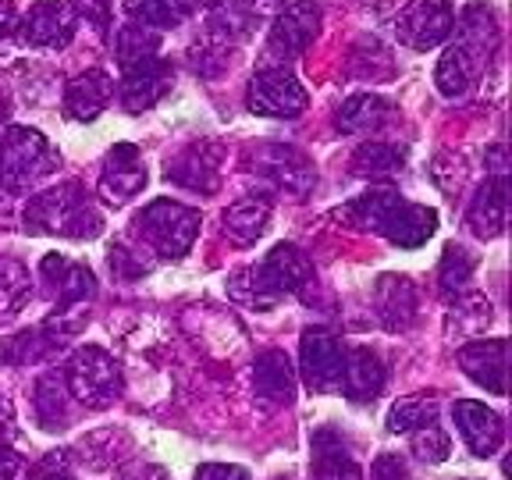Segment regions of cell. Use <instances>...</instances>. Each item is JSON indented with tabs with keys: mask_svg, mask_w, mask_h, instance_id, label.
<instances>
[{
	"mask_svg": "<svg viewBox=\"0 0 512 480\" xmlns=\"http://www.w3.org/2000/svg\"><path fill=\"white\" fill-rule=\"evenodd\" d=\"M25 232L61 235V239H93L104 232V214L89 200L79 182H61L47 192H36L25 203Z\"/></svg>",
	"mask_w": 512,
	"mask_h": 480,
	"instance_id": "7a4b0ae2",
	"label": "cell"
},
{
	"mask_svg": "<svg viewBox=\"0 0 512 480\" xmlns=\"http://www.w3.org/2000/svg\"><path fill=\"white\" fill-rule=\"evenodd\" d=\"M260 274H264V281L278 296H306L313 288V281H317L313 260L299 246H292V242L274 246L264 264H260Z\"/></svg>",
	"mask_w": 512,
	"mask_h": 480,
	"instance_id": "9a60e30c",
	"label": "cell"
},
{
	"mask_svg": "<svg viewBox=\"0 0 512 480\" xmlns=\"http://www.w3.org/2000/svg\"><path fill=\"white\" fill-rule=\"evenodd\" d=\"M370 480H409V466L395 452H381L370 466Z\"/></svg>",
	"mask_w": 512,
	"mask_h": 480,
	"instance_id": "b9f144b4",
	"label": "cell"
},
{
	"mask_svg": "<svg viewBox=\"0 0 512 480\" xmlns=\"http://www.w3.org/2000/svg\"><path fill=\"white\" fill-rule=\"evenodd\" d=\"M253 392L267 406H292L296 402V367L281 349H267L256 356Z\"/></svg>",
	"mask_w": 512,
	"mask_h": 480,
	"instance_id": "ffe728a7",
	"label": "cell"
},
{
	"mask_svg": "<svg viewBox=\"0 0 512 480\" xmlns=\"http://www.w3.org/2000/svg\"><path fill=\"white\" fill-rule=\"evenodd\" d=\"M246 104L260 118H299L310 104V96L299 86L296 75H288L285 68H267V72L253 75Z\"/></svg>",
	"mask_w": 512,
	"mask_h": 480,
	"instance_id": "ba28073f",
	"label": "cell"
},
{
	"mask_svg": "<svg viewBox=\"0 0 512 480\" xmlns=\"http://www.w3.org/2000/svg\"><path fill=\"white\" fill-rule=\"evenodd\" d=\"M384 381H388V370H384L381 356L367 345H356V349H345V374H342V392L352 402H370L384 392Z\"/></svg>",
	"mask_w": 512,
	"mask_h": 480,
	"instance_id": "603a6c76",
	"label": "cell"
},
{
	"mask_svg": "<svg viewBox=\"0 0 512 480\" xmlns=\"http://www.w3.org/2000/svg\"><path fill=\"white\" fill-rule=\"evenodd\" d=\"M40 274L43 281H47L50 296L57 299V310H68V306H82L86 299L96 296V281H93V271L82 264H75V260H68V256H43L40 264Z\"/></svg>",
	"mask_w": 512,
	"mask_h": 480,
	"instance_id": "ac0fdd59",
	"label": "cell"
},
{
	"mask_svg": "<svg viewBox=\"0 0 512 480\" xmlns=\"http://www.w3.org/2000/svg\"><path fill=\"white\" fill-rule=\"evenodd\" d=\"M210 29L221 40H246L253 32V11L246 0H214L210 4Z\"/></svg>",
	"mask_w": 512,
	"mask_h": 480,
	"instance_id": "d590c367",
	"label": "cell"
},
{
	"mask_svg": "<svg viewBox=\"0 0 512 480\" xmlns=\"http://www.w3.org/2000/svg\"><path fill=\"white\" fill-rule=\"evenodd\" d=\"M438 232V210L420 207V203L399 200V207L392 210L388 224L381 228V235L399 249H420L431 235Z\"/></svg>",
	"mask_w": 512,
	"mask_h": 480,
	"instance_id": "cb8c5ba5",
	"label": "cell"
},
{
	"mask_svg": "<svg viewBox=\"0 0 512 480\" xmlns=\"http://www.w3.org/2000/svg\"><path fill=\"white\" fill-rule=\"evenodd\" d=\"M143 249H128V246H114L111 249V271L121 274V278H139V274H150L153 264L143 260Z\"/></svg>",
	"mask_w": 512,
	"mask_h": 480,
	"instance_id": "ab89813d",
	"label": "cell"
},
{
	"mask_svg": "<svg viewBox=\"0 0 512 480\" xmlns=\"http://www.w3.org/2000/svg\"><path fill=\"white\" fill-rule=\"evenodd\" d=\"M36 420H40L47 431H57V427L68 424V384H64V374H43L40 384H36Z\"/></svg>",
	"mask_w": 512,
	"mask_h": 480,
	"instance_id": "4dcf8cb0",
	"label": "cell"
},
{
	"mask_svg": "<svg viewBox=\"0 0 512 480\" xmlns=\"http://www.w3.org/2000/svg\"><path fill=\"white\" fill-rule=\"evenodd\" d=\"M452 29H456V40L448 43L434 72V82L448 100L470 93V86L488 72L491 57L498 54V18L488 4L480 0L470 4Z\"/></svg>",
	"mask_w": 512,
	"mask_h": 480,
	"instance_id": "6da1fadb",
	"label": "cell"
},
{
	"mask_svg": "<svg viewBox=\"0 0 512 480\" xmlns=\"http://www.w3.org/2000/svg\"><path fill=\"white\" fill-rule=\"evenodd\" d=\"M57 168V150L36 128H8L0 139V185L8 192H25Z\"/></svg>",
	"mask_w": 512,
	"mask_h": 480,
	"instance_id": "277c9868",
	"label": "cell"
},
{
	"mask_svg": "<svg viewBox=\"0 0 512 480\" xmlns=\"http://www.w3.org/2000/svg\"><path fill=\"white\" fill-rule=\"evenodd\" d=\"M452 416H456V427H459V434H463L466 448H470L477 459H491L498 448H502L505 424L491 406H484V402H477V399H459L456 406H452Z\"/></svg>",
	"mask_w": 512,
	"mask_h": 480,
	"instance_id": "5bb4252c",
	"label": "cell"
},
{
	"mask_svg": "<svg viewBox=\"0 0 512 480\" xmlns=\"http://www.w3.org/2000/svg\"><path fill=\"white\" fill-rule=\"evenodd\" d=\"M25 473H29V463L22 452L0 441V480H25Z\"/></svg>",
	"mask_w": 512,
	"mask_h": 480,
	"instance_id": "7bdbcfd3",
	"label": "cell"
},
{
	"mask_svg": "<svg viewBox=\"0 0 512 480\" xmlns=\"http://www.w3.org/2000/svg\"><path fill=\"white\" fill-rule=\"evenodd\" d=\"M377 317L388 331H406L416 320V285L402 274H384L374 288Z\"/></svg>",
	"mask_w": 512,
	"mask_h": 480,
	"instance_id": "d4e9b609",
	"label": "cell"
},
{
	"mask_svg": "<svg viewBox=\"0 0 512 480\" xmlns=\"http://www.w3.org/2000/svg\"><path fill=\"white\" fill-rule=\"evenodd\" d=\"M114 96V82L104 68H89L75 75L64 89V118L68 121H96L107 111Z\"/></svg>",
	"mask_w": 512,
	"mask_h": 480,
	"instance_id": "44dd1931",
	"label": "cell"
},
{
	"mask_svg": "<svg viewBox=\"0 0 512 480\" xmlns=\"http://www.w3.org/2000/svg\"><path fill=\"white\" fill-rule=\"evenodd\" d=\"M399 192L392 189H374L367 192V196H356L352 203H345L342 210H338V221L352 224V228H360V232H374L381 235V228L388 224V217H392V210L399 207Z\"/></svg>",
	"mask_w": 512,
	"mask_h": 480,
	"instance_id": "83f0119b",
	"label": "cell"
},
{
	"mask_svg": "<svg viewBox=\"0 0 512 480\" xmlns=\"http://www.w3.org/2000/svg\"><path fill=\"white\" fill-rule=\"evenodd\" d=\"M505 221H509V178L491 175L488 182L477 189V196L470 200L466 228H470L477 239H498V235L505 232Z\"/></svg>",
	"mask_w": 512,
	"mask_h": 480,
	"instance_id": "d6986e66",
	"label": "cell"
},
{
	"mask_svg": "<svg viewBox=\"0 0 512 480\" xmlns=\"http://www.w3.org/2000/svg\"><path fill=\"white\" fill-rule=\"evenodd\" d=\"M459 367L484 392L505 395V370H509V342L505 338H480L459 349Z\"/></svg>",
	"mask_w": 512,
	"mask_h": 480,
	"instance_id": "2e32d148",
	"label": "cell"
},
{
	"mask_svg": "<svg viewBox=\"0 0 512 480\" xmlns=\"http://www.w3.org/2000/svg\"><path fill=\"white\" fill-rule=\"evenodd\" d=\"M15 29V0H0V40Z\"/></svg>",
	"mask_w": 512,
	"mask_h": 480,
	"instance_id": "f6af8a7d",
	"label": "cell"
},
{
	"mask_svg": "<svg viewBox=\"0 0 512 480\" xmlns=\"http://www.w3.org/2000/svg\"><path fill=\"white\" fill-rule=\"evenodd\" d=\"M75 18H86L93 29H107L111 25V0H68Z\"/></svg>",
	"mask_w": 512,
	"mask_h": 480,
	"instance_id": "60d3db41",
	"label": "cell"
},
{
	"mask_svg": "<svg viewBox=\"0 0 512 480\" xmlns=\"http://www.w3.org/2000/svg\"><path fill=\"white\" fill-rule=\"evenodd\" d=\"M32 296V278L18 260H0V324H8Z\"/></svg>",
	"mask_w": 512,
	"mask_h": 480,
	"instance_id": "836d02e7",
	"label": "cell"
},
{
	"mask_svg": "<svg viewBox=\"0 0 512 480\" xmlns=\"http://www.w3.org/2000/svg\"><path fill=\"white\" fill-rule=\"evenodd\" d=\"M388 121H392V104L377 93H360V96H349V100L338 107L335 125L342 128V132H349V136H374Z\"/></svg>",
	"mask_w": 512,
	"mask_h": 480,
	"instance_id": "484cf974",
	"label": "cell"
},
{
	"mask_svg": "<svg viewBox=\"0 0 512 480\" xmlns=\"http://www.w3.org/2000/svg\"><path fill=\"white\" fill-rule=\"evenodd\" d=\"M452 25H456V11L448 0H409L395 18V36L409 50L424 54L452 36Z\"/></svg>",
	"mask_w": 512,
	"mask_h": 480,
	"instance_id": "52a82bcc",
	"label": "cell"
},
{
	"mask_svg": "<svg viewBox=\"0 0 512 480\" xmlns=\"http://www.w3.org/2000/svg\"><path fill=\"white\" fill-rule=\"evenodd\" d=\"M15 32L25 47H68L75 36V15L68 0H32Z\"/></svg>",
	"mask_w": 512,
	"mask_h": 480,
	"instance_id": "9c48e42d",
	"label": "cell"
},
{
	"mask_svg": "<svg viewBox=\"0 0 512 480\" xmlns=\"http://www.w3.org/2000/svg\"><path fill=\"white\" fill-rule=\"evenodd\" d=\"M196 8H200V0H125V15L132 18V25L153 32L185 22Z\"/></svg>",
	"mask_w": 512,
	"mask_h": 480,
	"instance_id": "f1b7e54d",
	"label": "cell"
},
{
	"mask_svg": "<svg viewBox=\"0 0 512 480\" xmlns=\"http://www.w3.org/2000/svg\"><path fill=\"white\" fill-rule=\"evenodd\" d=\"M253 15H278L285 8V0H246Z\"/></svg>",
	"mask_w": 512,
	"mask_h": 480,
	"instance_id": "bcb514c9",
	"label": "cell"
},
{
	"mask_svg": "<svg viewBox=\"0 0 512 480\" xmlns=\"http://www.w3.org/2000/svg\"><path fill=\"white\" fill-rule=\"evenodd\" d=\"M473 271H477V260H473L470 249L463 246H445L438 264V288L445 296H463L466 285H470Z\"/></svg>",
	"mask_w": 512,
	"mask_h": 480,
	"instance_id": "e575fe53",
	"label": "cell"
},
{
	"mask_svg": "<svg viewBox=\"0 0 512 480\" xmlns=\"http://www.w3.org/2000/svg\"><path fill=\"white\" fill-rule=\"evenodd\" d=\"M200 210L185 207L178 200H153L136 214V232L150 253L160 260H178L192 249L196 235H200Z\"/></svg>",
	"mask_w": 512,
	"mask_h": 480,
	"instance_id": "3957f363",
	"label": "cell"
},
{
	"mask_svg": "<svg viewBox=\"0 0 512 480\" xmlns=\"http://www.w3.org/2000/svg\"><path fill=\"white\" fill-rule=\"evenodd\" d=\"M320 32V4L313 0H296V4H288V8L278 11L271 25V36H267V50L274 57H299L313 40H317Z\"/></svg>",
	"mask_w": 512,
	"mask_h": 480,
	"instance_id": "30bf717a",
	"label": "cell"
},
{
	"mask_svg": "<svg viewBox=\"0 0 512 480\" xmlns=\"http://www.w3.org/2000/svg\"><path fill=\"white\" fill-rule=\"evenodd\" d=\"M64 384H68V395L79 399L86 409L114 406L125 392L118 360L100 345H86V349L75 352L68 360V370H64Z\"/></svg>",
	"mask_w": 512,
	"mask_h": 480,
	"instance_id": "5b68a950",
	"label": "cell"
},
{
	"mask_svg": "<svg viewBox=\"0 0 512 480\" xmlns=\"http://www.w3.org/2000/svg\"><path fill=\"white\" fill-rule=\"evenodd\" d=\"M438 420V395H406L388 409V431L413 434L416 427Z\"/></svg>",
	"mask_w": 512,
	"mask_h": 480,
	"instance_id": "d6a6232c",
	"label": "cell"
},
{
	"mask_svg": "<svg viewBox=\"0 0 512 480\" xmlns=\"http://www.w3.org/2000/svg\"><path fill=\"white\" fill-rule=\"evenodd\" d=\"M8 416H11V406H8V399L0 395V420H8Z\"/></svg>",
	"mask_w": 512,
	"mask_h": 480,
	"instance_id": "7dc6e473",
	"label": "cell"
},
{
	"mask_svg": "<svg viewBox=\"0 0 512 480\" xmlns=\"http://www.w3.org/2000/svg\"><path fill=\"white\" fill-rule=\"evenodd\" d=\"M313 459H310V477L313 480H363L360 463L352 459L349 445L338 431L320 427L310 441Z\"/></svg>",
	"mask_w": 512,
	"mask_h": 480,
	"instance_id": "7402d4cb",
	"label": "cell"
},
{
	"mask_svg": "<svg viewBox=\"0 0 512 480\" xmlns=\"http://www.w3.org/2000/svg\"><path fill=\"white\" fill-rule=\"evenodd\" d=\"M491 320V303L484 296H477V292H463V296H456V303H452V310H448V320L445 328L452 338H473L477 331L488 328Z\"/></svg>",
	"mask_w": 512,
	"mask_h": 480,
	"instance_id": "1f68e13d",
	"label": "cell"
},
{
	"mask_svg": "<svg viewBox=\"0 0 512 480\" xmlns=\"http://www.w3.org/2000/svg\"><path fill=\"white\" fill-rule=\"evenodd\" d=\"M271 224V200L267 196H246V200L232 203L224 210V235L235 246H249L267 232Z\"/></svg>",
	"mask_w": 512,
	"mask_h": 480,
	"instance_id": "4316f807",
	"label": "cell"
},
{
	"mask_svg": "<svg viewBox=\"0 0 512 480\" xmlns=\"http://www.w3.org/2000/svg\"><path fill=\"white\" fill-rule=\"evenodd\" d=\"M157 47H160V36L153 29H143V25H121V29H118V61H121V68L146 61V57H157Z\"/></svg>",
	"mask_w": 512,
	"mask_h": 480,
	"instance_id": "74e56055",
	"label": "cell"
},
{
	"mask_svg": "<svg viewBox=\"0 0 512 480\" xmlns=\"http://www.w3.org/2000/svg\"><path fill=\"white\" fill-rule=\"evenodd\" d=\"M228 292H232L235 303L256 306V310H271V306L281 299L278 292H274V288L264 281V274H260V267H246V271L235 274L232 285H228Z\"/></svg>",
	"mask_w": 512,
	"mask_h": 480,
	"instance_id": "8d00e7d4",
	"label": "cell"
},
{
	"mask_svg": "<svg viewBox=\"0 0 512 480\" xmlns=\"http://www.w3.org/2000/svg\"><path fill=\"white\" fill-rule=\"evenodd\" d=\"M196 480H253L249 477L246 466H235V463H203L196 470Z\"/></svg>",
	"mask_w": 512,
	"mask_h": 480,
	"instance_id": "ee69618b",
	"label": "cell"
},
{
	"mask_svg": "<svg viewBox=\"0 0 512 480\" xmlns=\"http://www.w3.org/2000/svg\"><path fill=\"white\" fill-rule=\"evenodd\" d=\"M146 185V164L136 143H118L104 160V175H100V196L111 207H125L136 192Z\"/></svg>",
	"mask_w": 512,
	"mask_h": 480,
	"instance_id": "7c38bea8",
	"label": "cell"
},
{
	"mask_svg": "<svg viewBox=\"0 0 512 480\" xmlns=\"http://www.w3.org/2000/svg\"><path fill=\"white\" fill-rule=\"evenodd\" d=\"M171 82H175V72L160 54L146 57L139 64H128L125 75H121V107L128 114L150 111L153 104H160L171 93Z\"/></svg>",
	"mask_w": 512,
	"mask_h": 480,
	"instance_id": "8fae6325",
	"label": "cell"
},
{
	"mask_svg": "<svg viewBox=\"0 0 512 480\" xmlns=\"http://www.w3.org/2000/svg\"><path fill=\"white\" fill-rule=\"evenodd\" d=\"M409 441H413L416 459H424V463H445L448 452H452V441H448V434L438 427V420L416 427V431L409 434Z\"/></svg>",
	"mask_w": 512,
	"mask_h": 480,
	"instance_id": "f35d334b",
	"label": "cell"
},
{
	"mask_svg": "<svg viewBox=\"0 0 512 480\" xmlns=\"http://www.w3.org/2000/svg\"><path fill=\"white\" fill-rule=\"evenodd\" d=\"M299 370H303V384L310 388V392H317V395L342 392L345 345L324 328L303 331V345H299Z\"/></svg>",
	"mask_w": 512,
	"mask_h": 480,
	"instance_id": "8992f818",
	"label": "cell"
},
{
	"mask_svg": "<svg viewBox=\"0 0 512 480\" xmlns=\"http://www.w3.org/2000/svg\"><path fill=\"white\" fill-rule=\"evenodd\" d=\"M221 157L224 150L217 143H210V139L185 146L178 157H171L168 182L192 192H217V185H221Z\"/></svg>",
	"mask_w": 512,
	"mask_h": 480,
	"instance_id": "4fadbf2b",
	"label": "cell"
},
{
	"mask_svg": "<svg viewBox=\"0 0 512 480\" xmlns=\"http://www.w3.org/2000/svg\"><path fill=\"white\" fill-rule=\"evenodd\" d=\"M50 480H72V477H50Z\"/></svg>",
	"mask_w": 512,
	"mask_h": 480,
	"instance_id": "c3c4849f",
	"label": "cell"
},
{
	"mask_svg": "<svg viewBox=\"0 0 512 480\" xmlns=\"http://www.w3.org/2000/svg\"><path fill=\"white\" fill-rule=\"evenodd\" d=\"M402 168H406V153L392 143L370 139V143L356 146V153H352V175L360 178H395L402 175Z\"/></svg>",
	"mask_w": 512,
	"mask_h": 480,
	"instance_id": "f546056e",
	"label": "cell"
},
{
	"mask_svg": "<svg viewBox=\"0 0 512 480\" xmlns=\"http://www.w3.org/2000/svg\"><path fill=\"white\" fill-rule=\"evenodd\" d=\"M256 164H260V175H267L281 192L303 200L306 192L317 185V171L299 150H288V146H264L256 153Z\"/></svg>",
	"mask_w": 512,
	"mask_h": 480,
	"instance_id": "e0dca14e",
	"label": "cell"
}]
</instances>
